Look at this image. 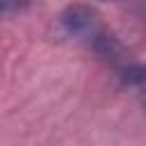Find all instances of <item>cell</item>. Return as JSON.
<instances>
[{
  "label": "cell",
  "instance_id": "6da1fadb",
  "mask_svg": "<svg viewBox=\"0 0 146 146\" xmlns=\"http://www.w3.org/2000/svg\"><path fill=\"white\" fill-rule=\"evenodd\" d=\"M59 25H62V30H64L71 39L87 43L103 23H100L98 14H96L91 7H87V5H71V7H66V9L62 11Z\"/></svg>",
  "mask_w": 146,
  "mask_h": 146
}]
</instances>
